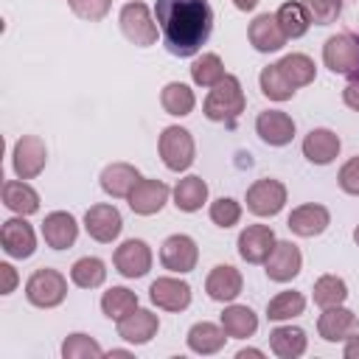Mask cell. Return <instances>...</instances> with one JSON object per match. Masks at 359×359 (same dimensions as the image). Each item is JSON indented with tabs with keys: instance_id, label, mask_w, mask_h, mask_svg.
<instances>
[{
	"instance_id": "48",
	"label": "cell",
	"mask_w": 359,
	"mask_h": 359,
	"mask_svg": "<svg viewBox=\"0 0 359 359\" xmlns=\"http://www.w3.org/2000/svg\"><path fill=\"white\" fill-rule=\"evenodd\" d=\"M236 356H238V359H247V356H255V359H261V356H264V351H258V348H241Z\"/></svg>"
},
{
	"instance_id": "20",
	"label": "cell",
	"mask_w": 359,
	"mask_h": 359,
	"mask_svg": "<svg viewBox=\"0 0 359 359\" xmlns=\"http://www.w3.org/2000/svg\"><path fill=\"white\" fill-rule=\"evenodd\" d=\"M42 238L53 250H67L79 238V222L67 210H53L42 219Z\"/></svg>"
},
{
	"instance_id": "46",
	"label": "cell",
	"mask_w": 359,
	"mask_h": 359,
	"mask_svg": "<svg viewBox=\"0 0 359 359\" xmlns=\"http://www.w3.org/2000/svg\"><path fill=\"white\" fill-rule=\"evenodd\" d=\"M342 101H345L353 112H359V79H351V81L345 84V90H342Z\"/></svg>"
},
{
	"instance_id": "17",
	"label": "cell",
	"mask_w": 359,
	"mask_h": 359,
	"mask_svg": "<svg viewBox=\"0 0 359 359\" xmlns=\"http://www.w3.org/2000/svg\"><path fill=\"white\" fill-rule=\"evenodd\" d=\"M157 328H160V317L140 306L118 320V337L129 345H146L157 334Z\"/></svg>"
},
{
	"instance_id": "5",
	"label": "cell",
	"mask_w": 359,
	"mask_h": 359,
	"mask_svg": "<svg viewBox=\"0 0 359 359\" xmlns=\"http://www.w3.org/2000/svg\"><path fill=\"white\" fill-rule=\"evenodd\" d=\"M118 22H121V31H123V36L132 42V45H137V48H149V45H154L157 42V20L151 17V11H149V6L146 3H126L123 8H121V17H118Z\"/></svg>"
},
{
	"instance_id": "52",
	"label": "cell",
	"mask_w": 359,
	"mask_h": 359,
	"mask_svg": "<svg viewBox=\"0 0 359 359\" xmlns=\"http://www.w3.org/2000/svg\"><path fill=\"white\" fill-rule=\"evenodd\" d=\"M353 79H359V70H356V76H353Z\"/></svg>"
},
{
	"instance_id": "42",
	"label": "cell",
	"mask_w": 359,
	"mask_h": 359,
	"mask_svg": "<svg viewBox=\"0 0 359 359\" xmlns=\"http://www.w3.org/2000/svg\"><path fill=\"white\" fill-rule=\"evenodd\" d=\"M314 25H331L342 14V0H303Z\"/></svg>"
},
{
	"instance_id": "15",
	"label": "cell",
	"mask_w": 359,
	"mask_h": 359,
	"mask_svg": "<svg viewBox=\"0 0 359 359\" xmlns=\"http://www.w3.org/2000/svg\"><path fill=\"white\" fill-rule=\"evenodd\" d=\"M266 266V278L275 280V283H286L292 278H297L300 266H303V255L297 250V244L292 241H278L275 250L269 252V258L264 261Z\"/></svg>"
},
{
	"instance_id": "22",
	"label": "cell",
	"mask_w": 359,
	"mask_h": 359,
	"mask_svg": "<svg viewBox=\"0 0 359 359\" xmlns=\"http://www.w3.org/2000/svg\"><path fill=\"white\" fill-rule=\"evenodd\" d=\"M247 36H250V45H252L258 53H275V50H280V48L286 45V34L280 31L275 14H258V17L250 22Z\"/></svg>"
},
{
	"instance_id": "50",
	"label": "cell",
	"mask_w": 359,
	"mask_h": 359,
	"mask_svg": "<svg viewBox=\"0 0 359 359\" xmlns=\"http://www.w3.org/2000/svg\"><path fill=\"white\" fill-rule=\"evenodd\" d=\"M107 356H132V353L123 351V348H112V351H107Z\"/></svg>"
},
{
	"instance_id": "12",
	"label": "cell",
	"mask_w": 359,
	"mask_h": 359,
	"mask_svg": "<svg viewBox=\"0 0 359 359\" xmlns=\"http://www.w3.org/2000/svg\"><path fill=\"white\" fill-rule=\"evenodd\" d=\"M0 244H3V252L11 255V258H31L36 252V236H34V227L17 216V219H6L3 227H0Z\"/></svg>"
},
{
	"instance_id": "31",
	"label": "cell",
	"mask_w": 359,
	"mask_h": 359,
	"mask_svg": "<svg viewBox=\"0 0 359 359\" xmlns=\"http://www.w3.org/2000/svg\"><path fill=\"white\" fill-rule=\"evenodd\" d=\"M160 104H163V109H165L168 115L182 118V115H191V112H194L196 95H194V90H191L188 84H182V81H168V84L163 87V93H160Z\"/></svg>"
},
{
	"instance_id": "44",
	"label": "cell",
	"mask_w": 359,
	"mask_h": 359,
	"mask_svg": "<svg viewBox=\"0 0 359 359\" xmlns=\"http://www.w3.org/2000/svg\"><path fill=\"white\" fill-rule=\"evenodd\" d=\"M337 180H339V188H342L345 194L359 196V157H351L348 163H342Z\"/></svg>"
},
{
	"instance_id": "19",
	"label": "cell",
	"mask_w": 359,
	"mask_h": 359,
	"mask_svg": "<svg viewBox=\"0 0 359 359\" xmlns=\"http://www.w3.org/2000/svg\"><path fill=\"white\" fill-rule=\"evenodd\" d=\"M241 289H244V278H241V272H238L236 266H230V264L213 266L210 275H208V280H205V292H208V297L216 300V303H233V300L241 294Z\"/></svg>"
},
{
	"instance_id": "34",
	"label": "cell",
	"mask_w": 359,
	"mask_h": 359,
	"mask_svg": "<svg viewBox=\"0 0 359 359\" xmlns=\"http://www.w3.org/2000/svg\"><path fill=\"white\" fill-rule=\"evenodd\" d=\"M70 280L79 289H98L107 280V266L95 255H84L70 266Z\"/></svg>"
},
{
	"instance_id": "2",
	"label": "cell",
	"mask_w": 359,
	"mask_h": 359,
	"mask_svg": "<svg viewBox=\"0 0 359 359\" xmlns=\"http://www.w3.org/2000/svg\"><path fill=\"white\" fill-rule=\"evenodd\" d=\"M247 107V98H244V90H241V81L236 76H224L216 87H210L205 104H202V112L208 121H216V123H233Z\"/></svg>"
},
{
	"instance_id": "11",
	"label": "cell",
	"mask_w": 359,
	"mask_h": 359,
	"mask_svg": "<svg viewBox=\"0 0 359 359\" xmlns=\"http://www.w3.org/2000/svg\"><path fill=\"white\" fill-rule=\"evenodd\" d=\"M112 264L123 278H143L151 269V247L143 238H126L115 250Z\"/></svg>"
},
{
	"instance_id": "13",
	"label": "cell",
	"mask_w": 359,
	"mask_h": 359,
	"mask_svg": "<svg viewBox=\"0 0 359 359\" xmlns=\"http://www.w3.org/2000/svg\"><path fill=\"white\" fill-rule=\"evenodd\" d=\"M278 238L272 233V227L266 224H247L238 233V255L247 264H264L269 258V252L275 250Z\"/></svg>"
},
{
	"instance_id": "43",
	"label": "cell",
	"mask_w": 359,
	"mask_h": 359,
	"mask_svg": "<svg viewBox=\"0 0 359 359\" xmlns=\"http://www.w3.org/2000/svg\"><path fill=\"white\" fill-rule=\"evenodd\" d=\"M70 11L79 17V20H87V22H98L109 14V6L112 0H67Z\"/></svg>"
},
{
	"instance_id": "47",
	"label": "cell",
	"mask_w": 359,
	"mask_h": 359,
	"mask_svg": "<svg viewBox=\"0 0 359 359\" xmlns=\"http://www.w3.org/2000/svg\"><path fill=\"white\" fill-rule=\"evenodd\" d=\"M342 356H345V359H359V334H353V337H348V339H345Z\"/></svg>"
},
{
	"instance_id": "9",
	"label": "cell",
	"mask_w": 359,
	"mask_h": 359,
	"mask_svg": "<svg viewBox=\"0 0 359 359\" xmlns=\"http://www.w3.org/2000/svg\"><path fill=\"white\" fill-rule=\"evenodd\" d=\"M196 261H199V250H196V241L185 233H174L163 241L160 247V264L168 269V272H177V275H185L191 269H196Z\"/></svg>"
},
{
	"instance_id": "32",
	"label": "cell",
	"mask_w": 359,
	"mask_h": 359,
	"mask_svg": "<svg viewBox=\"0 0 359 359\" xmlns=\"http://www.w3.org/2000/svg\"><path fill=\"white\" fill-rule=\"evenodd\" d=\"M275 17H278V25H280V31L286 34V39H300V36L309 31V25H311V17H309L306 6H303V3H294V0L283 3V6L275 11Z\"/></svg>"
},
{
	"instance_id": "51",
	"label": "cell",
	"mask_w": 359,
	"mask_h": 359,
	"mask_svg": "<svg viewBox=\"0 0 359 359\" xmlns=\"http://www.w3.org/2000/svg\"><path fill=\"white\" fill-rule=\"evenodd\" d=\"M353 241H356V247H359V224H356V230H353Z\"/></svg>"
},
{
	"instance_id": "6",
	"label": "cell",
	"mask_w": 359,
	"mask_h": 359,
	"mask_svg": "<svg viewBox=\"0 0 359 359\" xmlns=\"http://www.w3.org/2000/svg\"><path fill=\"white\" fill-rule=\"evenodd\" d=\"M323 62L331 73L356 76L359 70V36L356 34H334L323 45Z\"/></svg>"
},
{
	"instance_id": "25",
	"label": "cell",
	"mask_w": 359,
	"mask_h": 359,
	"mask_svg": "<svg viewBox=\"0 0 359 359\" xmlns=\"http://www.w3.org/2000/svg\"><path fill=\"white\" fill-rule=\"evenodd\" d=\"M356 328V314L345 306H331L323 309L320 320H317V331L325 342H342L351 337V331Z\"/></svg>"
},
{
	"instance_id": "27",
	"label": "cell",
	"mask_w": 359,
	"mask_h": 359,
	"mask_svg": "<svg viewBox=\"0 0 359 359\" xmlns=\"http://www.w3.org/2000/svg\"><path fill=\"white\" fill-rule=\"evenodd\" d=\"M269 348L280 359H297L309 348V337L297 325H278L269 331Z\"/></svg>"
},
{
	"instance_id": "18",
	"label": "cell",
	"mask_w": 359,
	"mask_h": 359,
	"mask_svg": "<svg viewBox=\"0 0 359 359\" xmlns=\"http://www.w3.org/2000/svg\"><path fill=\"white\" fill-rule=\"evenodd\" d=\"M328 224H331L328 208L314 205V202L294 208V210L289 213V219H286V227H289L294 236H300V238H314V236L325 233Z\"/></svg>"
},
{
	"instance_id": "26",
	"label": "cell",
	"mask_w": 359,
	"mask_h": 359,
	"mask_svg": "<svg viewBox=\"0 0 359 359\" xmlns=\"http://www.w3.org/2000/svg\"><path fill=\"white\" fill-rule=\"evenodd\" d=\"M224 339H227L224 328H222V325H216V323H208V320L194 323V325L188 328V337H185L188 348H191L194 353H199V356L219 353V351L224 348Z\"/></svg>"
},
{
	"instance_id": "21",
	"label": "cell",
	"mask_w": 359,
	"mask_h": 359,
	"mask_svg": "<svg viewBox=\"0 0 359 359\" xmlns=\"http://www.w3.org/2000/svg\"><path fill=\"white\" fill-rule=\"evenodd\" d=\"M339 149H342L339 135L331 132V129H325V126L311 129V132L303 137V157H306L309 163H314V165H328V163H334L337 154H339Z\"/></svg>"
},
{
	"instance_id": "37",
	"label": "cell",
	"mask_w": 359,
	"mask_h": 359,
	"mask_svg": "<svg viewBox=\"0 0 359 359\" xmlns=\"http://www.w3.org/2000/svg\"><path fill=\"white\" fill-rule=\"evenodd\" d=\"M348 297V283L339 275H323L314 280V303L320 309H331V306H342Z\"/></svg>"
},
{
	"instance_id": "3",
	"label": "cell",
	"mask_w": 359,
	"mask_h": 359,
	"mask_svg": "<svg viewBox=\"0 0 359 359\" xmlns=\"http://www.w3.org/2000/svg\"><path fill=\"white\" fill-rule=\"evenodd\" d=\"M25 297L36 309H56L67 297V278L59 269L42 266L25 280Z\"/></svg>"
},
{
	"instance_id": "33",
	"label": "cell",
	"mask_w": 359,
	"mask_h": 359,
	"mask_svg": "<svg viewBox=\"0 0 359 359\" xmlns=\"http://www.w3.org/2000/svg\"><path fill=\"white\" fill-rule=\"evenodd\" d=\"M280 73L286 76V81L297 90V87H306L314 81L317 76V67H314V59L306 56V53H286L280 62H278Z\"/></svg>"
},
{
	"instance_id": "29",
	"label": "cell",
	"mask_w": 359,
	"mask_h": 359,
	"mask_svg": "<svg viewBox=\"0 0 359 359\" xmlns=\"http://www.w3.org/2000/svg\"><path fill=\"white\" fill-rule=\"evenodd\" d=\"M171 194H174V205H177V210L194 213V210H199V208L208 202V182H205L202 177L191 174V177H182V180L174 185Z\"/></svg>"
},
{
	"instance_id": "28",
	"label": "cell",
	"mask_w": 359,
	"mask_h": 359,
	"mask_svg": "<svg viewBox=\"0 0 359 359\" xmlns=\"http://www.w3.org/2000/svg\"><path fill=\"white\" fill-rule=\"evenodd\" d=\"M3 205L17 216H31L39 210V194L25 180H6L3 182Z\"/></svg>"
},
{
	"instance_id": "16",
	"label": "cell",
	"mask_w": 359,
	"mask_h": 359,
	"mask_svg": "<svg viewBox=\"0 0 359 359\" xmlns=\"http://www.w3.org/2000/svg\"><path fill=\"white\" fill-rule=\"evenodd\" d=\"M149 297L157 309L165 311H185L191 306V286L180 278H157L149 286Z\"/></svg>"
},
{
	"instance_id": "10",
	"label": "cell",
	"mask_w": 359,
	"mask_h": 359,
	"mask_svg": "<svg viewBox=\"0 0 359 359\" xmlns=\"http://www.w3.org/2000/svg\"><path fill=\"white\" fill-rule=\"evenodd\" d=\"M84 230L98 244H112L121 236V230H123L121 210L115 205H107V202L87 208V213H84Z\"/></svg>"
},
{
	"instance_id": "35",
	"label": "cell",
	"mask_w": 359,
	"mask_h": 359,
	"mask_svg": "<svg viewBox=\"0 0 359 359\" xmlns=\"http://www.w3.org/2000/svg\"><path fill=\"white\" fill-rule=\"evenodd\" d=\"M135 309H137V294L126 286H112L101 294V311L115 323L121 317H126L129 311H135Z\"/></svg>"
},
{
	"instance_id": "39",
	"label": "cell",
	"mask_w": 359,
	"mask_h": 359,
	"mask_svg": "<svg viewBox=\"0 0 359 359\" xmlns=\"http://www.w3.org/2000/svg\"><path fill=\"white\" fill-rule=\"evenodd\" d=\"M224 65L216 53H202L194 65H191V79L196 87H216L224 79Z\"/></svg>"
},
{
	"instance_id": "45",
	"label": "cell",
	"mask_w": 359,
	"mask_h": 359,
	"mask_svg": "<svg viewBox=\"0 0 359 359\" xmlns=\"http://www.w3.org/2000/svg\"><path fill=\"white\" fill-rule=\"evenodd\" d=\"M0 275H3V286H0V294H11L14 286H17V269L11 264H0Z\"/></svg>"
},
{
	"instance_id": "4",
	"label": "cell",
	"mask_w": 359,
	"mask_h": 359,
	"mask_svg": "<svg viewBox=\"0 0 359 359\" xmlns=\"http://www.w3.org/2000/svg\"><path fill=\"white\" fill-rule=\"evenodd\" d=\"M157 151H160L165 168L180 174V171L191 168L194 154H196V146H194V137H191L188 129H182V126H165L163 135H160V140H157Z\"/></svg>"
},
{
	"instance_id": "14",
	"label": "cell",
	"mask_w": 359,
	"mask_h": 359,
	"mask_svg": "<svg viewBox=\"0 0 359 359\" xmlns=\"http://www.w3.org/2000/svg\"><path fill=\"white\" fill-rule=\"evenodd\" d=\"M168 194H171V188L163 180H140L126 199H129L132 213H137V216H154L168 202Z\"/></svg>"
},
{
	"instance_id": "41",
	"label": "cell",
	"mask_w": 359,
	"mask_h": 359,
	"mask_svg": "<svg viewBox=\"0 0 359 359\" xmlns=\"http://www.w3.org/2000/svg\"><path fill=\"white\" fill-rule=\"evenodd\" d=\"M238 219H241V205L233 196H222V199L210 202V222L213 224L227 230V227L238 224Z\"/></svg>"
},
{
	"instance_id": "7",
	"label": "cell",
	"mask_w": 359,
	"mask_h": 359,
	"mask_svg": "<svg viewBox=\"0 0 359 359\" xmlns=\"http://www.w3.org/2000/svg\"><path fill=\"white\" fill-rule=\"evenodd\" d=\"M48 163V146L39 135H22L17 143H14V151H11V165H14V174L20 180H34L42 174Z\"/></svg>"
},
{
	"instance_id": "8",
	"label": "cell",
	"mask_w": 359,
	"mask_h": 359,
	"mask_svg": "<svg viewBox=\"0 0 359 359\" xmlns=\"http://www.w3.org/2000/svg\"><path fill=\"white\" fill-rule=\"evenodd\" d=\"M283 205H286V185L280 180L264 177L247 188V210L255 216H275L283 210Z\"/></svg>"
},
{
	"instance_id": "24",
	"label": "cell",
	"mask_w": 359,
	"mask_h": 359,
	"mask_svg": "<svg viewBox=\"0 0 359 359\" xmlns=\"http://www.w3.org/2000/svg\"><path fill=\"white\" fill-rule=\"evenodd\" d=\"M140 180H143L140 171L135 165H129V163H109L101 171V188L112 199H126Z\"/></svg>"
},
{
	"instance_id": "1",
	"label": "cell",
	"mask_w": 359,
	"mask_h": 359,
	"mask_svg": "<svg viewBox=\"0 0 359 359\" xmlns=\"http://www.w3.org/2000/svg\"><path fill=\"white\" fill-rule=\"evenodd\" d=\"M154 20L165 50L180 59L199 53L213 31V8L208 0H157Z\"/></svg>"
},
{
	"instance_id": "49",
	"label": "cell",
	"mask_w": 359,
	"mask_h": 359,
	"mask_svg": "<svg viewBox=\"0 0 359 359\" xmlns=\"http://www.w3.org/2000/svg\"><path fill=\"white\" fill-rule=\"evenodd\" d=\"M233 6H236L238 11H252V8L258 6V0H233Z\"/></svg>"
},
{
	"instance_id": "38",
	"label": "cell",
	"mask_w": 359,
	"mask_h": 359,
	"mask_svg": "<svg viewBox=\"0 0 359 359\" xmlns=\"http://www.w3.org/2000/svg\"><path fill=\"white\" fill-rule=\"evenodd\" d=\"M258 84H261V93H264L269 101H289V98L297 93V90L286 81V76L280 73L278 62H275V65H266V67L261 70Z\"/></svg>"
},
{
	"instance_id": "23",
	"label": "cell",
	"mask_w": 359,
	"mask_h": 359,
	"mask_svg": "<svg viewBox=\"0 0 359 359\" xmlns=\"http://www.w3.org/2000/svg\"><path fill=\"white\" fill-rule=\"evenodd\" d=\"M255 132L269 146H286L294 137V121L280 109H266L255 118Z\"/></svg>"
},
{
	"instance_id": "40",
	"label": "cell",
	"mask_w": 359,
	"mask_h": 359,
	"mask_svg": "<svg viewBox=\"0 0 359 359\" xmlns=\"http://www.w3.org/2000/svg\"><path fill=\"white\" fill-rule=\"evenodd\" d=\"M107 351L87 334H70L62 342V356L65 359H87V356H104Z\"/></svg>"
},
{
	"instance_id": "30",
	"label": "cell",
	"mask_w": 359,
	"mask_h": 359,
	"mask_svg": "<svg viewBox=\"0 0 359 359\" xmlns=\"http://www.w3.org/2000/svg\"><path fill=\"white\" fill-rule=\"evenodd\" d=\"M222 328L233 339H247V337H252L258 331V317H255V311L250 306L233 303V306H227L222 311Z\"/></svg>"
},
{
	"instance_id": "36",
	"label": "cell",
	"mask_w": 359,
	"mask_h": 359,
	"mask_svg": "<svg viewBox=\"0 0 359 359\" xmlns=\"http://www.w3.org/2000/svg\"><path fill=\"white\" fill-rule=\"evenodd\" d=\"M306 309V297L300 292H278L269 303H266V317L272 323H283V320H292V317H300Z\"/></svg>"
}]
</instances>
